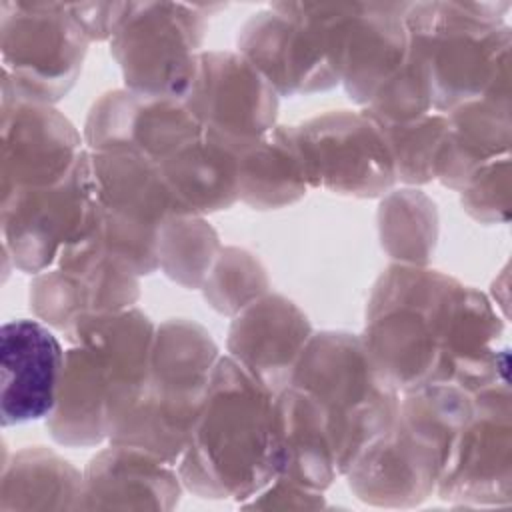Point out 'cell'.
<instances>
[{
  "label": "cell",
  "instance_id": "6da1fadb",
  "mask_svg": "<svg viewBox=\"0 0 512 512\" xmlns=\"http://www.w3.org/2000/svg\"><path fill=\"white\" fill-rule=\"evenodd\" d=\"M274 396L244 364L220 356L176 464L184 488L242 504L280 476Z\"/></svg>",
  "mask_w": 512,
  "mask_h": 512
},
{
  "label": "cell",
  "instance_id": "7a4b0ae2",
  "mask_svg": "<svg viewBox=\"0 0 512 512\" xmlns=\"http://www.w3.org/2000/svg\"><path fill=\"white\" fill-rule=\"evenodd\" d=\"M156 326L138 308L98 312L64 330L68 350L46 418L50 436L64 446H94L140 400Z\"/></svg>",
  "mask_w": 512,
  "mask_h": 512
},
{
  "label": "cell",
  "instance_id": "3957f363",
  "mask_svg": "<svg viewBox=\"0 0 512 512\" xmlns=\"http://www.w3.org/2000/svg\"><path fill=\"white\" fill-rule=\"evenodd\" d=\"M470 410L472 394L456 386L402 392L394 422L344 474L350 490L372 506H418L436 494L452 440Z\"/></svg>",
  "mask_w": 512,
  "mask_h": 512
},
{
  "label": "cell",
  "instance_id": "277c9868",
  "mask_svg": "<svg viewBox=\"0 0 512 512\" xmlns=\"http://www.w3.org/2000/svg\"><path fill=\"white\" fill-rule=\"evenodd\" d=\"M460 290L456 278L404 262L376 280L360 336L400 394L432 382Z\"/></svg>",
  "mask_w": 512,
  "mask_h": 512
},
{
  "label": "cell",
  "instance_id": "5b68a950",
  "mask_svg": "<svg viewBox=\"0 0 512 512\" xmlns=\"http://www.w3.org/2000/svg\"><path fill=\"white\" fill-rule=\"evenodd\" d=\"M218 360V346L200 324L172 318L156 326L144 392L108 442L136 446L178 464Z\"/></svg>",
  "mask_w": 512,
  "mask_h": 512
},
{
  "label": "cell",
  "instance_id": "8992f818",
  "mask_svg": "<svg viewBox=\"0 0 512 512\" xmlns=\"http://www.w3.org/2000/svg\"><path fill=\"white\" fill-rule=\"evenodd\" d=\"M290 384L316 396L330 424L338 472L394 422L400 390L376 364L360 334L314 332L300 354Z\"/></svg>",
  "mask_w": 512,
  "mask_h": 512
},
{
  "label": "cell",
  "instance_id": "52a82bcc",
  "mask_svg": "<svg viewBox=\"0 0 512 512\" xmlns=\"http://www.w3.org/2000/svg\"><path fill=\"white\" fill-rule=\"evenodd\" d=\"M496 10L468 2L406 4L404 20L426 64L434 112L478 100L508 78L510 34Z\"/></svg>",
  "mask_w": 512,
  "mask_h": 512
},
{
  "label": "cell",
  "instance_id": "ba28073f",
  "mask_svg": "<svg viewBox=\"0 0 512 512\" xmlns=\"http://www.w3.org/2000/svg\"><path fill=\"white\" fill-rule=\"evenodd\" d=\"M88 44L68 4L2 0V100L58 102L80 76Z\"/></svg>",
  "mask_w": 512,
  "mask_h": 512
},
{
  "label": "cell",
  "instance_id": "9c48e42d",
  "mask_svg": "<svg viewBox=\"0 0 512 512\" xmlns=\"http://www.w3.org/2000/svg\"><path fill=\"white\" fill-rule=\"evenodd\" d=\"M100 210L98 242L138 276L158 268V230L176 214L160 164L134 150H88Z\"/></svg>",
  "mask_w": 512,
  "mask_h": 512
},
{
  "label": "cell",
  "instance_id": "30bf717a",
  "mask_svg": "<svg viewBox=\"0 0 512 512\" xmlns=\"http://www.w3.org/2000/svg\"><path fill=\"white\" fill-rule=\"evenodd\" d=\"M334 4L282 2L252 14L238 52L278 96L310 94L340 84L332 54Z\"/></svg>",
  "mask_w": 512,
  "mask_h": 512
},
{
  "label": "cell",
  "instance_id": "8fae6325",
  "mask_svg": "<svg viewBox=\"0 0 512 512\" xmlns=\"http://www.w3.org/2000/svg\"><path fill=\"white\" fill-rule=\"evenodd\" d=\"M0 226L4 254L28 274L48 270L66 246L98 236L100 210L88 148L64 182L0 198Z\"/></svg>",
  "mask_w": 512,
  "mask_h": 512
},
{
  "label": "cell",
  "instance_id": "7c38bea8",
  "mask_svg": "<svg viewBox=\"0 0 512 512\" xmlns=\"http://www.w3.org/2000/svg\"><path fill=\"white\" fill-rule=\"evenodd\" d=\"M204 30L200 6L128 2L110 38L126 88L182 98L196 72Z\"/></svg>",
  "mask_w": 512,
  "mask_h": 512
},
{
  "label": "cell",
  "instance_id": "4fadbf2b",
  "mask_svg": "<svg viewBox=\"0 0 512 512\" xmlns=\"http://www.w3.org/2000/svg\"><path fill=\"white\" fill-rule=\"evenodd\" d=\"M296 138L310 188L374 198L396 182L384 130L366 108L314 116L296 126Z\"/></svg>",
  "mask_w": 512,
  "mask_h": 512
},
{
  "label": "cell",
  "instance_id": "5bb4252c",
  "mask_svg": "<svg viewBox=\"0 0 512 512\" xmlns=\"http://www.w3.org/2000/svg\"><path fill=\"white\" fill-rule=\"evenodd\" d=\"M138 296V274L104 250L98 236L66 246L56 268L34 274L30 284L32 312L60 330L86 314L132 308Z\"/></svg>",
  "mask_w": 512,
  "mask_h": 512
},
{
  "label": "cell",
  "instance_id": "9a60e30c",
  "mask_svg": "<svg viewBox=\"0 0 512 512\" xmlns=\"http://www.w3.org/2000/svg\"><path fill=\"white\" fill-rule=\"evenodd\" d=\"M182 100L206 132L238 150L276 126L278 92L240 52H200Z\"/></svg>",
  "mask_w": 512,
  "mask_h": 512
},
{
  "label": "cell",
  "instance_id": "2e32d148",
  "mask_svg": "<svg viewBox=\"0 0 512 512\" xmlns=\"http://www.w3.org/2000/svg\"><path fill=\"white\" fill-rule=\"evenodd\" d=\"M510 430L508 386L472 394V410L452 440L436 494L476 506L508 502Z\"/></svg>",
  "mask_w": 512,
  "mask_h": 512
},
{
  "label": "cell",
  "instance_id": "e0dca14e",
  "mask_svg": "<svg viewBox=\"0 0 512 512\" xmlns=\"http://www.w3.org/2000/svg\"><path fill=\"white\" fill-rule=\"evenodd\" d=\"M84 150V136L54 104L2 100L0 198L64 182Z\"/></svg>",
  "mask_w": 512,
  "mask_h": 512
},
{
  "label": "cell",
  "instance_id": "ac0fdd59",
  "mask_svg": "<svg viewBox=\"0 0 512 512\" xmlns=\"http://www.w3.org/2000/svg\"><path fill=\"white\" fill-rule=\"evenodd\" d=\"M202 130L182 98L120 88L90 108L84 142L88 150H134L160 164Z\"/></svg>",
  "mask_w": 512,
  "mask_h": 512
},
{
  "label": "cell",
  "instance_id": "d6986e66",
  "mask_svg": "<svg viewBox=\"0 0 512 512\" xmlns=\"http://www.w3.org/2000/svg\"><path fill=\"white\" fill-rule=\"evenodd\" d=\"M406 4H334L332 54L346 94L368 106L410 48Z\"/></svg>",
  "mask_w": 512,
  "mask_h": 512
},
{
  "label": "cell",
  "instance_id": "ffe728a7",
  "mask_svg": "<svg viewBox=\"0 0 512 512\" xmlns=\"http://www.w3.org/2000/svg\"><path fill=\"white\" fill-rule=\"evenodd\" d=\"M66 350L46 324L10 320L0 330V420L2 426L48 418L64 370Z\"/></svg>",
  "mask_w": 512,
  "mask_h": 512
},
{
  "label": "cell",
  "instance_id": "44dd1931",
  "mask_svg": "<svg viewBox=\"0 0 512 512\" xmlns=\"http://www.w3.org/2000/svg\"><path fill=\"white\" fill-rule=\"evenodd\" d=\"M314 330L306 314L280 294H262L232 318L228 356L254 372L274 394L290 384Z\"/></svg>",
  "mask_w": 512,
  "mask_h": 512
},
{
  "label": "cell",
  "instance_id": "7402d4cb",
  "mask_svg": "<svg viewBox=\"0 0 512 512\" xmlns=\"http://www.w3.org/2000/svg\"><path fill=\"white\" fill-rule=\"evenodd\" d=\"M174 466L148 450L110 444L82 472L78 508L170 510L184 486Z\"/></svg>",
  "mask_w": 512,
  "mask_h": 512
},
{
  "label": "cell",
  "instance_id": "603a6c76",
  "mask_svg": "<svg viewBox=\"0 0 512 512\" xmlns=\"http://www.w3.org/2000/svg\"><path fill=\"white\" fill-rule=\"evenodd\" d=\"M446 120L434 178L462 192L480 170L508 154V78L496 82L482 98L446 112Z\"/></svg>",
  "mask_w": 512,
  "mask_h": 512
},
{
  "label": "cell",
  "instance_id": "cb8c5ba5",
  "mask_svg": "<svg viewBox=\"0 0 512 512\" xmlns=\"http://www.w3.org/2000/svg\"><path fill=\"white\" fill-rule=\"evenodd\" d=\"M282 454L280 476L324 492L340 474L324 408L308 390L288 384L274 396Z\"/></svg>",
  "mask_w": 512,
  "mask_h": 512
},
{
  "label": "cell",
  "instance_id": "d4e9b609",
  "mask_svg": "<svg viewBox=\"0 0 512 512\" xmlns=\"http://www.w3.org/2000/svg\"><path fill=\"white\" fill-rule=\"evenodd\" d=\"M240 150L202 130V134L160 162L176 214L218 212L238 200Z\"/></svg>",
  "mask_w": 512,
  "mask_h": 512
},
{
  "label": "cell",
  "instance_id": "484cf974",
  "mask_svg": "<svg viewBox=\"0 0 512 512\" xmlns=\"http://www.w3.org/2000/svg\"><path fill=\"white\" fill-rule=\"evenodd\" d=\"M238 200L258 210L298 202L310 188L296 126L276 124L240 150Z\"/></svg>",
  "mask_w": 512,
  "mask_h": 512
},
{
  "label": "cell",
  "instance_id": "4316f807",
  "mask_svg": "<svg viewBox=\"0 0 512 512\" xmlns=\"http://www.w3.org/2000/svg\"><path fill=\"white\" fill-rule=\"evenodd\" d=\"M80 492L82 472L66 458L44 446H26L4 462L0 510L78 508Z\"/></svg>",
  "mask_w": 512,
  "mask_h": 512
},
{
  "label": "cell",
  "instance_id": "83f0119b",
  "mask_svg": "<svg viewBox=\"0 0 512 512\" xmlns=\"http://www.w3.org/2000/svg\"><path fill=\"white\" fill-rule=\"evenodd\" d=\"M218 234L198 214H170L158 230V268L186 288H202L218 252Z\"/></svg>",
  "mask_w": 512,
  "mask_h": 512
},
{
  "label": "cell",
  "instance_id": "f1b7e54d",
  "mask_svg": "<svg viewBox=\"0 0 512 512\" xmlns=\"http://www.w3.org/2000/svg\"><path fill=\"white\" fill-rule=\"evenodd\" d=\"M434 202L420 190L390 192L380 206V238L396 262L424 266L436 244L438 218Z\"/></svg>",
  "mask_w": 512,
  "mask_h": 512
},
{
  "label": "cell",
  "instance_id": "f546056e",
  "mask_svg": "<svg viewBox=\"0 0 512 512\" xmlns=\"http://www.w3.org/2000/svg\"><path fill=\"white\" fill-rule=\"evenodd\" d=\"M396 180L406 184H426L434 180L436 158L446 136V114L430 112L418 120L404 124H382Z\"/></svg>",
  "mask_w": 512,
  "mask_h": 512
},
{
  "label": "cell",
  "instance_id": "4dcf8cb0",
  "mask_svg": "<svg viewBox=\"0 0 512 512\" xmlns=\"http://www.w3.org/2000/svg\"><path fill=\"white\" fill-rule=\"evenodd\" d=\"M212 308L236 314L268 292V276L258 258L242 248H222L202 284Z\"/></svg>",
  "mask_w": 512,
  "mask_h": 512
},
{
  "label": "cell",
  "instance_id": "1f68e13d",
  "mask_svg": "<svg viewBox=\"0 0 512 512\" xmlns=\"http://www.w3.org/2000/svg\"><path fill=\"white\" fill-rule=\"evenodd\" d=\"M498 186H508V156L488 164L472 178V182L462 190L464 208L482 222H496L500 210L506 216L508 188L496 190Z\"/></svg>",
  "mask_w": 512,
  "mask_h": 512
},
{
  "label": "cell",
  "instance_id": "d6a6232c",
  "mask_svg": "<svg viewBox=\"0 0 512 512\" xmlns=\"http://www.w3.org/2000/svg\"><path fill=\"white\" fill-rule=\"evenodd\" d=\"M242 508H322L324 494L320 490L306 488L296 484L284 476H276L266 488H262L256 496L240 504Z\"/></svg>",
  "mask_w": 512,
  "mask_h": 512
}]
</instances>
